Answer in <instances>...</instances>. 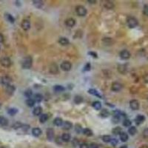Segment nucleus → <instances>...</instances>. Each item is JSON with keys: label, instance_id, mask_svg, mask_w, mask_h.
Here are the masks:
<instances>
[{"label": "nucleus", "instance_id": "nucleus-1", "mask_svg": "<svg viewBox=\"0 0 148 148\" xmlns=\"http://www.w3.org/2000/svg\"><path fill=\"white\" fill-rule=\"evenodd\" d=\"M32 64H33L32 57L28 56L23 59L22 62H21V66H22L24 69H30L32 67Z\"/></svg>", "mask_w": 148, "mask_h": 148}, {"label": "nucleus", "instance_id": "nucleus-2", "mask_svg": "<svg viewBox=\"0 0 148 148\" xmlns=\"http://www.w3.org/2000/svg\"><path fill=\"white\" fill-rule=\"evenodd\" d=\"M127 25L130 28H135V27L138 26L139 21L136 18L133 17V16H130V17L127 18Z\"/></svg>", "mask_w": 148, "mask_h": 148}, {"label": "nucleus", "instance_id": "nucleus-3", "mask_svg": "<svg viewBox=\"0 0 148 148\" xmlns=\"http://www.w3.org/2000/svg\"><path fill=\"white\" fill-rule=\"evenodd\" d=\"M0 63H1V64L3 67L5 68H9L12 64V62L9 57H2L0 59Z\"/></svg>", "mask_w": 148, "mask_h": 148}, {"label": "nucleus", "instance_id": "nucleus-4", "mask_svg": "<svg viewBox=\"0 0 148 148\" xmlns=\"http://www.w3.org/2000/svg\"><path fill=\"white\" fill-rule=\"evenodd\" d=\"M76 12L79 16H85L87 14V10L82 5H78L76 8Z\"/></svg>", "mask_w": 148, "mask_h": 148}, {"label": "nucleus", "instance_id": "nucleus-5", "mask_svg": "<svg viewBox=\"0 0 148 148\" xmlns=\"http://www.w3.org/2000/svg\"><path fill=\"white\" fill-rule=\"evenodd\" d=\"M130 107L133 110H138L140 107L139 101L136 99H132L130 101Z\"/></svg>", "mask_w": 148, "mask_h": 148}, {"label": "nucleus", "instance_id": "nucleus-6", "mask_svg": "<svg viewBox=\"0 0 148 148\" xmlns=\"http://www.w3.org/2000/svg\"><path fill=\"white\" fill-rule=\"evenodd\" d=\"M61 68L62 70L64 71H70L72 68V64L70 62H68V61H65V62H63L62 64H61Z\"/></svg>", "mask_w": 148, "mask_h": 148}, {"label": "nucleus", "instance_id": "nucleus-7", "mask_svg": "<svg viewBox=\"0 0 148 148\" xmlns=\"http://www.w3.org/2000/svg\"><path fill=\"white\" fill-rule=\"evenodd\" d=\"M122 89V85L119 82H113L111 85V90L114 92H118Z\"/></svg>", "mask_w": 148, "mask_h": 148}, {"label": "nucleus", "instance_id": "nucleus-8", "mask_svg": "<svg viewBox=\"0 0 148 148\" xmlns=\"http://www.w3.org/2000/svg\"><path fill=\"white\" fill-rule=\"evenodd\" d=\"M12 81V79L10 77H9V76H2V77L1 78V82L2 84L5 85V86H8L10 85V83H11Z\"/></svg>", "mask_w": 148, "mask_h": 148}, {"label": "nucleus", "instance_id": "nucleus-9", "mask_svg": "<svg viewBox=\"0 0 148 148\" xmlns=\"http://www.w3.org/2000/svg\"><path fill=\"white\" fill-rule=\"evenodd\" d=\"M144 121H145V116L144 115L139 114V115H137V116L135 118V122L137 125L141 124L142 123H144Z\"/></svg>", "mask_w": 148, "mask_h": 148}, {"label": "nucleus", "instance_id": "nucleus-10", "mask_svg": "<svg viewBox=\"0 0 148 148\" xmlns=\"http://www.w3.org/2000/svg\"><path fill=\"white\" fill-rule=\"evenodd\" d=\"M21 28H22L24 30H25V31L28 30L30 28V21L27 20V19H24L22 21V22H21Z\"/></svg>", "mask_w": 148, "mask_h": 148}, {"label": "nucleus", "instance_id": "nucleus-11", "mask_svg": "<svg viewBox=\"0 0 148 148\" xmlns=\"http://www.w3.org/2000/svg\"><path fill=\"white\" fill-rule=\"evenodd\" d=\"M131 56V54L130 53L127 51V50H124L120 52V57H121L122 59L124 60H127V59H129Z\"/></svg>", "mask_w": 148, "mask_h": 148}, {"label": "nucleus", "instance_id": "nucleus-12", "mask_svg": "<svg viewBox=\"0 0 148 148\" xmlns=\"http://www.w3.org/2000/svg\"><path fill=\"white\" fill-rule=\"evenodd\" d=\"M47 138L49 141H51L54 138V130L52 128H48L47 130Z\"/></svg>", "mask_w": 148, "mask_h": 148}, {"label": "nucleus", "instance_id": "nucleus-13", "mask_svg": "<svg viewBox=\"0 0 148 148\" xmlns=\"http://www.w3.org/2000/svg\"><path fill=\"white\" fill-rule=\"evenodd\" d=\"M65 25H66L68 27H73L76 25V20L73 18H69L65 21Z\"/></svg>", "mask_w": 148, "mask_h": 148}, {"label": "nucleus", "instance_id": "nucleus-14", "mask_svg": "<svg viewBox=\"0 0 148 148\" xmlns=\"http://www.w3.org/2000/svg\"><path fill=\"white\" fill-rule=\"evenodd\" d=\"M62 128H63L64 130H70V129L72 128V127H73V124L71 123L70 122L65 121V122H63V124H62Z\"/></svg>", "mask_w": 148, "mask_h": 148}, {"label": "nucleus", "instance_id": "nucleus-15", "mask_svg": "<svg viewBox=\"0 0 148 148\" xmlns=\"http://www.w3.org/2000/svg\"><path fill=\"white\" fill-rule=\"evenodd\" d=\"M42 133V131L40 128L39 127H35L32 130V134L34 135L35 137H39V135H41Z\"/></svg>", "mask_w": 148, "mask_h": 148}, {"label": "nucleus", "instance_id": "nucleus-16", "mask_svg": "<svg viewBox=\"0 0 148 148\" xmlns=\"http://www.w3.org/2000/svg\"><path fill=\"white\" fill-rule=\"evenodd\" d=\"M50 72L53 74H56L59 72V68H58V65L56 64H52L50 68Z\"/></svg>", "mask_w": 148, "mask_h": 148}, {"label": "nucleus", "instance_id": "nucleus-17", "mask_svg": "<svg viewBox=\"0 0 148 148\" xmlns=\"http://www.w3.org/2000/svg\"><path fill=\"white\" fill-rule=\"evenodd\" d=\"M8 124V120L5 117L0 116V125L2 126V127H6Z\"/></svg>", "mask_w": 148, "mask_h": 148}, {"label": "nucleus", "instance_id": "nucleus-18", "mask_svg": "<svg viewBox=\"0 0 148 148\" xmlns=\"http://www.w3.org/2000/svg\"><path fill=\"white\" fill-rule=\"evenodd\" d=\"M59 43L60 44V45L65 46V45H68V44L70 43V42L66 37H61L59 39Z\"/></svg>", "mask_w": 148, "mask_h": 148}, {"label": "nucleus", "instance_id": "nucleus-19", "mask_svg": "<svg viewBox=\"0 0 148 148\" xmlns=\"http://www.w3.org/2000/svg\"><path fill=\"white\" fill-rule=\"evenodd\" d=\"M16 88H15V87L13 85H8L6 87V93L8 94V95H12L14 91H15Z\"/></svg>", "mask_w": 148, "mask_h": 148}, {"label": "nucleus", "instance_id": "nucleus-20", "mask_svg": "<svg viewBox=\"0 0 148 148\" xmlns=\"http://www.w3.org/2000/svg\"><path fill=\"white\" fill-rule=\"evenodd\" d=\"M119 136H120V139H121L122 142H126L129 139L127 133H126L125 132H122L121 134L119 135Z\"/></svg>", "mask_w": 148, "mask_h": 148}, {"label": "nucleus", "instance_id": "nucleus-21", "mask_svg": "<svg viewBox=\"0 0 148 148\" xmlns=\"http://www.w3.org/2000/svg\"><path fill=\"white\" fill-rule=\"evenodd\" d=\"M42 113V107H39V106L35 107L34 111H33V113H34V115H35V116H40Z\"/></svg>", "mask_w": 148, "mask_h": 148}, {"label": "nucleus", "instance_id": "nucleus-22", "mask_svg": "<svg viewBox=\"0 0 148 148\" xmlns=\"http://www.w3.org/2000/svg\"><path fill=\"white\" fill-rule=\"evenodd\" d=\"M88 93L90 94H91V95H93V96H97V97H98V98H102V96L99 94V93H98L96 90H95V89H90L89 90H88Z\"/></svg>", "mask_w": 148, "mask_h": 148}, {"label": "nucleus", "instance_id": "nucleus-23", "mask_svg": "<svg viewBox=\"0 0 148 148\" xmlns=\"http://www.w3.org/2000/svg\"><path fill=\"white\" fill-rule=\"evenodd\" d=\"M53 124L54 125L57 126V127H60L63 124V120L61 118H56L53 121Z\"/></svg>", "mask_w": 148, "mask_h": 148}, {"label": "nucleus", "instance_id": "nucleus-24", "mask_svg": "<svg viewBox=\"0 0 148 148\" xmlns=\"http://www.w3.org/2000/svg\"><path fill=\"white\" fill-rule=\"evenodd\" d=\"M70 139H71V136L70 134L68 133H64L62 135V141H64V142H68L70 141Z\"/></svg>", "mask_w": 148, "mask_h": 148}, {"label": "nucleus", "instance_id": "nucleus-25", "mask_svg": "<svg viewBox=\"0 0 148 148\" xmlns=\"http://www.w3.org/2000/svg\"><path fill=\"white\" fill-rule=\"evenodd\" d=\"M43 99V96L42 94H39V93H37V94H35L34 95V100L35 101V102H41Z\"/></svg>", "mask_w": 148, "mask_h": 148}, {"label": "nucleus", "instance_id": "nucleus-26", "mask_svg": "<svg viewBox=\"0 0 148 148\" xmlns=\"http://www.w3.org/2000/svg\"><path fill=\"white\" fill-rule=\"evenodd\" d=\"M100 116L102 117V118H107L110 116V113L109 111L107 110V109H103L101 110V113H100Z\"/></svg>", "mask_w": 148, "mask_h": 148}, {"label": "nucleus", "instance_id": "nucleus-27", "mask_svg": "<svg viewBox=\"0 0 148 148\" xmlns=\"http://www.w3.org/2000/svg\"><path fill=\"white\" fill-rule=\"evenodd\" d=\"M128 133L131 135H134L137 133V129L134 126H130V128L128 129Z\"/></svg>", "mask_w": 148, "mask_h": 148}, {"label": "nucleus", "instance_id": "nucleus-28", "mask_svg": "<svg viewBox=\"0 0 148 148\" xmlns=\"http://www.w3.org/2000/svg\"><path fill=\"white\" fill-rule=\"evenodd\" d=\"M104 6H105V8H107L108 10H110V9H113L114 8V4L112 2L107 1V2H105V4H104Z\"/></svg>", "mask_w": 148, "mask_h": 148}, {"label": "nucleus", "instance_id": "nucleus-29", "mask_svg": "<svg viewBox=\"0 0 148 148\" xmlns=\"http://www.w3.org/2000/svg\"><path fill=\"white\" fill-rule=\"evenodd\" d=\"M92 106L96 110H101V104L100 101H94V102H93Z\"/></svg>", "mask_w": 148, "mask_h": 148}, {"label": "nucleus", "instance_id": "nucleus-30", "mask_svg": "<svg viewBox=\"0 0 148 148\" xmlns=\"http://www.w3.org/2000/svg\"><path fill=\"white\" fill-rule=\"evenodd\" d=\"M122 132V130L120 127H114L112 130V133L114 134V135H120L121 133Z\"/></svg>", "mask_w": 148, "mask_h": 148}, {"label": "nucleus", "instance_id": "nucleus-31", "mask_svg": "<svg viewBox=\"0 0 148 148\" xmlns=\"http://www.w3.org/2000/svg\"><path fill=\"white\" fill-rule=\"evenodd\" d=\"M18 113V110L16 108H14V107H11V108H9L8 110V113L10 116H14L16 113Z\"/></svg>", "mask_w": 148, "mask_h": 148}, {"label": "nucleus", "instance_id": "nucleus-32", "mask_svg": "<svg viewBox=\"0 0 148 148\" xmlns=\"http://www.w3.org/2000/svg\"><path fill=\"white\" fill-rule=\"evenodd\" d=\"M33 3H34V4L37 8H41L44 4L43 2L41 1V0H34V1H33Z\"/></svg>", "mask_w": 148, "mask_h": 148}, {"label": "nucleus", "instance_id": "nucleus-33", "mask_svg": "<svg viewBox=\"0 0 148 148\" xmlns=\"http://www.w3.org/2000/svg\"><path fill=\"white\" fill-rule=\"evenodd\" d=\"M48 118L49 117L47 116V114H41L39 117V121L41 122V123H45V122L47 121Z\"/></svg>", "mask_w": 148, "mask_h": 148}, {"label": "nucleus", "instance_id": "nucleus-34", "mask_svg": "<svg viewBox=\"0 0 148 148\" xmlns=\"http://www.w3.org/2000/svg\"><path fill=\"white\" fill-rule=\"evenodd\" d=\"M82 132H83V133L85 135H87V136H92L93 135V131L90 129H89V128H85V129H84Z\"/></svg>", "mask_w": 148, "mask_h": 148}, {"label": "nucleus", "instance_id": "nucleus-35", "mask_svg": "<svg viewBox=\"0 0 148 148\" xmlns=\"http://www.w3.org/2000/svg\"><path fill=\"white\" fill-rule=\"evenodd\" d=\"M118 70L121 73H125L126 72H127V68H126V66H125V65H124V64L118 65Z\"/></svg>", "mask_w": 148, "mask_h": 148}, {"label": "nucleus", "instance_id": "nucleus-36", "mask_svg": "<svg viewBox=\"0 0 148 148\" xmlns=\"http://www.w3.org/2000/svg\"><path fill=\"white\" fill-rule=\"evenodd\" d=\"M82 101H83V98H82L81 96H76L74 98V102L77 105H79Z\"/></svg>", "mask_w": 148, "mask_h": 148}, {"label": "nucleus", "instance_id": "nucleus-37", "mask_svg": "<svg viewBox=\"0 0 148 148\" xmlns=\"http://www.w3.org/2000/svg\"><path fill=\"white\" fill-rule=\"evenodd\" d=\"M5 18H6V19L10 21V23H14L15 21V19L13 17V16L11 14H9V13H6L5 14Z\"/></svg>", "mask_w": 148, "mask_h": 148}, {"label": "nucleus", "instance_id": "nucleus-38", "mask_svg": "<svg viewBox=\"0 0 148 148\" xmlns=\"http://www.w3.org/2000/svg\"><path fill=\"white\" fill-rule=\"evenodd\" d=\"M53 90H54V91L60 93V92H62L64 90V87L61 85H55L53 87Z\"/></svg>", "mask_w": 148, "mask_h": 148}, {"label": "nucleus", "instance_id": "nucleus-39", "mask_svg": "<svg viewBox=\"0 0 148 148\" xmlns=\"http://www.w3.org/2000/svg\"><path fill=\"white\" fill-rule=\"evenodd\" d=\"M35 101L34 99H31V98H29V99H27L26 101V104H27V105L30 107H34L35 105Z\"/></svg>", "mask_w": 148, "mask_h": 148}, {"label": "nucleus", "instance_id": "nucleus-40", "mask_svg": "<svg viewBox=\"0 0 148 148\" xmlns=\"http://www.w3.org/2000/svg\"><path fill=\"white\" fill-rule=\"evenodd\" d=\"M131 124H132V122H131L130 120L128 119V118H125L123 121V125L124 126V127H130Z\"/></svg>", "mask_w": 148, "mask_h": 148}, {"label": "nucleus", "instance_id": "nucleus-41", "mask_svg": "<svg viewBox=\"0 0 148 148\" xmlns=\"http://www.w3.org/2000/svg\"><path fill=\"white\" fill-rule=\"evenodd\" d=\"M75 131L77 133H80L81 131H83V130H82V127H81V126L79 124H76L75 125Z\"/></svg>", "mask_w": 148, "mask_h": 148}, {"label": "nucleus", "instance_id": "nucleus-42", "mask_svg": "<svg viewBox=\"0 0 148 148\" xmlns=\"http://www.w3.org/2000/svg\"><path fill=\"white\" fill-rule=\"evenodd\" d=\"M111 137H110V135H104L103 137H102V140L105 141V142H106V143H108V142H110V141H111Z\"/></svg>", "mask_w": 148, "mask_h": 148}, {"label": "nucleus", "instance_id": "nucleus-43", "mask_svg": "<svg viewBox=\"0 0 148 148\" xmlns=\"http://www.w3.org/2000/svg\"><path fill=\"white\" fill-rule=\"evenodd\" d=\"M21 126H22V124L20 123L19 122H17L13 125V128L15 129V130H18V129L21 127Z\"/></svg>", "mask_w": 148, "mask_h": 148}, {"label": "nucleus", "instance_id": "nucleus-44", "mask_svg": "<svg viewBox=\"0 0 148 148\" xmlns=\"http://www.w3.org/2000/svg\"><path fill=\"white\" fill-rule=\"evenodd\" d=\"M33 95V92L30 89H28V90H27L25 92V96L27 98H30Z\"/></svg>", "mask_w": 148, "mask_h": 148}, {"label": "nucleus", "instance_id": "nucleus-45", "mask_svg": "<svg viewBox=\"0 0 148 148\" xmlns=\"http://www.w3.org/2000/svg\"><path fill=\"white\" fill-rule=\"evenodd\" d=\"M112 120H113V123H118L119 121H120V116H113Z\"/></svg>", "mask_w": 148, "mask_h": 148}, {"label": "nucleus", "instance_id": "nucleus-46", "mask_svg": "<svg viewBox=\"0 0 148 148\" xmlns=\"http://www.w3.org/2000/svg\"><path fill=\"white\" fill-rule=\"evenodd\" d=\"M143 13L148 16V4H144V8H143Z\"/></svg>", "mask_w": 148, "mask_h": 148}, {"label": "nucleus", "instance_id": "nucleus-47", "mask_svg": "<svg viewBox=\"0 0 148 148\" xmlns=\"http://www.w3.org/2000/svg\"><path fill=\"white\" fill-rule=\"evenodd\" d=\"M143 136L145 139H148V128H145L143 131Z\"/></svg>", "mask_w": 148, "mask_h": 148}, {"label": "nucleus", "instance_id": "nucleus-48", "mask_svg": "<svg viewBox=\"0 0 148 148\" xmlns=\"http://www.w3.org/2000/svg\"><path fill=\"white\" fill-rule=\"evenodd\" d=\"M91 68V66H90V63H87L85 64V66L84 68V71H89Z\"/></svg>", "mask_w": 148, "mask_h": 148}, {"label": "nucleus", "instance_id": "nucleus-49", "mask_svg": "<svg viewBox=\"0 0 148 148\" xmlns=\"http://www.w3.org/2000/svg\"><path fill=\"white\" fill-rule=\"evenodd\" d=\"M88 54L90 55V56H91L92 57H93V58H98V55H97V53H95V52H93V51H91V52H89L88 53Z\"/></svg>", "mask_w": 148, "mask_h": 148}, {"label": "nucleus", "instance_id": "nucleus-50", "mask_svg": "<svg viewBox=\"0 0 148 148\" xmlns=\"http://www.w3.org/2000/svg\"><path fill=\"white\" fill-rule=\"evenodd\" d=\"M111 38H105V39H104L103 41L105 42L107 45H110V42H111Z\"/></svg>", "mask_w": 148, "mask_h": 148}, {"label": "nucleus", "instance_id": "nucleus-51", "mask_svg": "<svg viewBox=\"0 0 148 148\" xmlns=\"http://www.w3.org/2000/svg\"><path fill=\"white\" fill-rule=\"evenodd\" d=\"M21 128L24 131H27V130L30 128V126L29 125H27V124H22V126H21Z\"/></svg>", "mask_w": 148, "mask_h": 148}, {"label": "nucleus", "instance_id": "nucleus-52", "mask_svg": "<svg viewBox=\"0 0 148 148\" xmlns=\"http://www.w3.org/2000/svg\"><path fill=\"white\" fill-rule=\"evenodd\" d=\"M110 142H111V144H112L113 146H116V145L118 144V140H117L116 139H112L111 141H110Z\"/></svg>", "mask_w": 148, "mask_h": 148}, {"label": "nucleus", "instance_id": "nucleus-53", "mask_svg": "<svg viewBox=\"0 0 148 148\" xmlns=\"http://www.w3.org/2000/svg\"><path fill=\"white\" fill-rule=\"evenodd\" d=\"M80 148H90L89 147V145L86 144V143H83V144H81L80 145Z\"/></svg>", "mask_w": 148, "mask_h": 148}, {"label": "nucleus", "instance_id": "nucleus-54", "mask_svg": "<svg viewBox=\"0 0 148 148\" xmlns=\"http://www.w3.org/2000/svg\"><path fill=\"white\" fill-rule=\"evenodd\" d=\"M78 144H79V141H78V139H74L73 141V145L74 147H76V145H77Z\"/></svg>", "mask_w": 148, "mask_h": 148}, {"label": "nucleus", "instance_id": "nucleus-55", "mask_svg": "<svg viewBox=\"0 0 148 148\" xmlns=\"http://www.w3.org/2000/svg\"><path fill=\"white\" fill-rule=\"evenodd\" d=\"M90 148H98V146L96 143H92L90 144Z\"/></svg>", "mask_w": 148, "mask_h": 148}, {"label": "nucleus", "instance_id": "nucleus-56", "mask_svg": "<svg viewBox=\"0 0 148 148\" xmlns=\"http://www.w3.org/2000/svg\"><path fill=\"white\" fill-rule=\"evenodd\" d=\"M144 81L146 83H148V74H145L144 76Z\"/></svg>", "mask_w": 148, "mask_h": 148}, {"label": "nucleus", "instance_id": "nucleus-57", "mask_svg": "<svg viewBox=\"0 0 148 148\" xmlns=\"http://www.w3.org/2000/svg\"><path fill=\"white\" fill-rule=\"evenodd\" d=\"M4 42V36L0 33V42Z\"/></svg>", "mask_w": 148, "mask_h": 148}, {"label": "nucleus", "instance_id": "nucleus-58", "mask_svg": "<svg viewBox=\"0 0 148 148\" xmlns=\"http://www.w3.org/2000/svg\"><path fill=\"white\" fill-rule=\"evenodd\" d=\"M88 2H90L91 4H95L96 1H95V0H88Z\"/></svg>", "mask_w": 148, "mask_h": 148}, {"label": "nucleus", "instance_id": "nucleus-59", "mask_svg": "<svg viewBox=\"0 0 148 148\" xmlns=\"http://www.w3.org/2000/svg\"><path fill=\"white\" fill-rule=\"evenodd\" d=\"M120 148H127V146H126V145H124V146H122V147H121Z\"/></svg>", "mask_w": 148, "mask_h": 148}, {"label": "nucleus", "instance_id": "nucleus-60", "mask_svg": "<svg viewBox=\"0 0 148 148\" xmlns=\"http://www.w3.org/2000/svg\"><path fill=\"white\" fill-rule=\"evenodd\" d=\"M0 107H1V102H0Z\"/></svg>", "mask_w": 148, "mask_h": 148}, {"label": "nucleus", "instance_id": "nucleus-61", "mask_svg": "<svg viewBox=\"0 0 148 148\" xmlns=\"http://www.w3.org/2000/svg\"><path fill=\"white\" fill-rule=\"evenodd\" d=\"M0 148H4V147H0Z\"/></svg>", "mask_w": 148, "mask_h": 148}, {"label": "nucleus", "instance_id": "nucleus-62", "mask_svg": "<svg viewBox=\"0 0 148 148\" xmlns=\"http://www.w3.org/2000/svg\"><path fill=\"white\" fill-rule=\"evenodd\" d=\"M147 99H148V98H147Z\"/></svg>", "mask_w": 148, "mask_h": 148}]
</instances>
